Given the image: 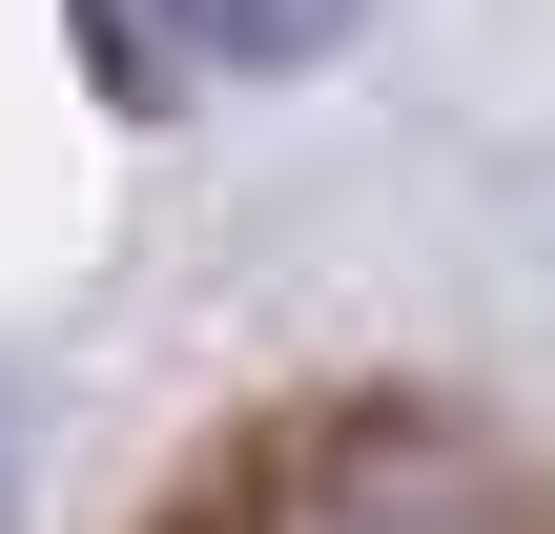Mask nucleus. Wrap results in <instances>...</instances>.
Returning <instances> with one entry per match:
<instances>
[{"mask_svg": "<svg viewBox=\"0 0 555 534\" xmlns=\"http://www.w3.org/2000/svg\"><path fill=\"white\" fill-rule=\"evenodd\" d=\"M0 515H21V432H0Z\"/></svg>", "mask_w": 555, "mask_h": 534, "instance_id": "obj_2", "label": "nucleus"}, {"mask_svg": "<svg viewBox=\"0 0 555 534\" xmlns=\"http://www.w3.org/2000/svg\"><path fill=\"white\" fill-rule=\"evenodd\" d=\"M227 534H555V494L453 412H309L247 453Z\"/></svg>", "mask_w": 555, "mask_h": 534, "instance_id": "obj_1", "label": "nucleus"}]
</instances>
